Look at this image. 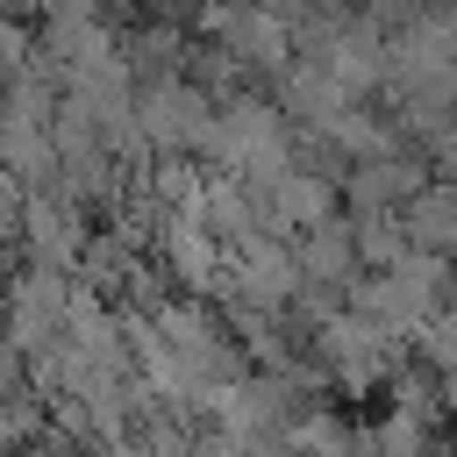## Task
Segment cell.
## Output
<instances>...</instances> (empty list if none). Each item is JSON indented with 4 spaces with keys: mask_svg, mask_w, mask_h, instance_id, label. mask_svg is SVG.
<instances>
[{
    "mask_svg": "<svg viewBox=\"0 0 457 457\" xmlns=\"http://www.w3.org/2000/svg\"><path fill=\"white\" fill-rule=\"evenodd\" d=\"M414 186V171L407 164H364V171H350V200H393V193H407Z\"/></svg>",
    "mask_w": 457,
    "mask_h": 457,
    "instance_id": "cell-3",
    "label": "cell"
},
{
    "mask_svg": "<svg viewBox=\"0 0 457 457\" xmlns=\"http://www.w3.org/2000/svg\"><path fill=\"white\" fill-rule=\"evenodd\" d=\"M357 264V228L350 221H314V228H300V250H293V271L300 278H336V271H350Z\"/></svg>",
    "mask_w": 457,
    "mask_h": 457,
    "instance_id": "cell-1",
    "label": "cell"
},
{
    "mask_svg": "<svg viewBox=\"0 0 457 457\" xmlns=\"http://www.w3.org/2000/svg\"><path fill=\"white\" fill-rule=\"evenodd\" d=\"M407 236L428 250H457V186H421L407 200Z\"/></svg>",
    "mask_w": 457,
    "mask_h": 457,
    "instance_id": "cell-2",
    "label": "cell"
}]
</instances>
